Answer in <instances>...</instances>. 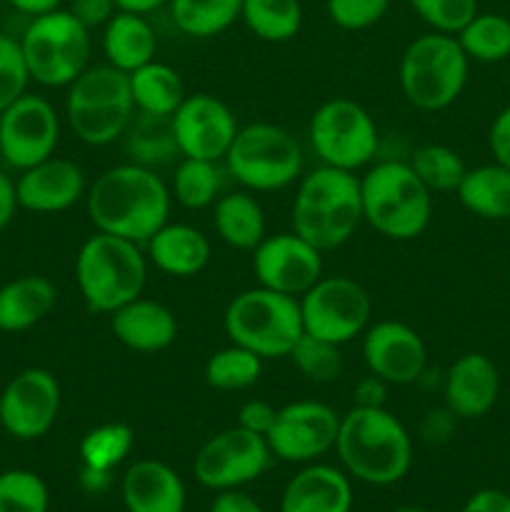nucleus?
I'll return each instance as SVG.
<instances>
[{
  "label": "nucleus",
  "mask_w": 510,
  "mask_h": 512,
  "mask_svg": "<svg viewBox=\"0 0 510 512\" xmlns=\"http://www.w3.org/2000/svg\"><path fill=\"white\" fill-rule=\"evenodd\" d=\"M60 115L48 98L25 93L0 113V155L15 170H25L55 155Z\"/></svg>",
  "instance_id": "obj_15"
},
{
  "label": "nucleus",
  "mask_w": 510,
  "mask_h": 512,
  "mask_svg": "<svg viewBox=\"0 0 510 512\" xmlns=\"http://www.w3.org/2000/svg\"><path fill=\"white\" fill-rule=\"evenodd\" d=\"M108 318L113 338L133 353H163L178 338V318L173 310L160 300L143 298V295L120 305Z\"/></svg>",
  "instance_id": "obj_22"
},
{
  "label": "nucleus",
  "mask_w": 510,
  "mask_h": 512,
  "mask_svg": "<svg viewBox=\"0 0 510 512\" xmlns=\"http://www.w3.org/2000/svg\"><path fill=\"white\" fill-rule=\"evenodd\" d=\"M298 303L305 333L335 345L360 338L373 315L368 290L345 275H323L300 295Z\"/></svg>",
  "instance_id": "obj_12"
},
{
  "label": "nucleus",
  "mask_w": 510,
  "mask_h": 512,
  "mask_svg": "<svg viewBox=\"0 0 510 512\" xmlns=\"http://www.w3.org/2000/svg\"><path fill=\"white\" fill-rule=\"evenodd\" d=\"M148 283V255L143 245L118 235H90L75 255V285L93 315H110L140 298Z\"/></svg>",
  "instance_id": "obj_4"
},
{
  "label": "nucleus",
  "mask_w": 510,
  "mask_h": 512,
  "mask_svg": "<svg viewBox=\"0 0 510 512\" xmlns=\"http://www.w3.org/2000/svg\"><path fill=\"white\" fill-rule=\"evenodd\" d=\"M263 358H258L250 350L240 348V345L230 343L225 348L215 350L208 360H205L203 378L205 383L220 393H235V390H248L263 375Z\"/></svg>",
  "instance_id": "obj_34"
},
{
  "label": "nucleus",
  "mask_w": 510,
  "mask_h": 512,
  "mask_svg": "<svg viewBox=\"0 0 510 512\" xmlns=\"http://www.w3.org/2000/svg\"><path fill=\"white\" fill-rule=\"evenodd\" d=\"M225 170L250 193H275L298 183L303 175V150L290 130L275 123H248L238 128Z\"/></svg>",
  "instance_id": "obj_9"
},
{
  "label": "nucleus",
  "mask_w": 510,
  "mask_h": 512,
  "mask_svg": "<svg viewBox=\"0 0 510 512\" xmlns=\"http://www.w3.org/2000/svg\"><path fill=\"white\" fill-rule=\"evenodd\" d=\"M335 450L350 478L368 485H393L408 475L413 440L385 408H350L340 415Z\"/></svg>",
  "instance_id": "obj_2"
},
{
  "label": "nucleus",
  "mask_w": 510,
  "mask_h": 512,
  "mask_svg": "<svg viewBox=\"0 0 510 512\" xmlns=\"http://www.w3.org/2000/svg\"><path fill=\"white\" fill-rule=\"evenodd\" d=\"M88 180L83 168L70 158H50L20 170L15 180V198L18 208L38 215H55L70 210L75 203L85 200Z\"/></svg>",
  "instance_id": "obj_20"
},
{
  "label": "nucleus",
  "mask_w": 510,
  "mask_h": 512,
  "mask_svg": "<svg viewBox=\"0 0 510 512\" xmlns=\"http://www.w3.org/2000/svg\"><path fill=\"white\" fill-rule=\"evenodd\" d=\"M243 0H168L170 18L190 38H215L240 20Z\"/></svg>",
  "instance_id": "obj_33"
},
{
  "label": "nucleus",
  "mask_w": 510,
  "mask_h": 512,
  "mask_svg": "<svg viewBox=\"0 0 510 512\" xmlns=\"http://www.w3.org/2000/svg\"><path fill=\"white\" fill-rule=\"evenodd\" d=\"M340 415L320 400H295L278 408L275 423L265 435L273 458L285 463H313L335 448Z\"/></svg>",
  "instance_id": "obj_16"
},
{
  "label": "nucleus",
  "mask_w": 510,
  "mask_h": 512,
  "mask_svg": "<svg viewBox=\"0 0 510 512\" xmlns=\"http://www.w3.org/2000/svg\"><path fill=\"white\" fill-rule=\"evenodd\" d=\"M340 348H343V345H335L330 343V340L303 333L298 343H295V348L290 350L288 358L293 360V365L300 370V375H303L305 380L318 385H328L335 383L345 370V360Z\"/></svg>",
  "instance_id": "obj_39"
},
{
  "label": "nucleus",
  "mask_w": 510,
  "mask_h": 512,
  "mask_svg": "<svg viewBox=\"0 0 510 512\" xmlns=\"http://www.w3.org/2000/svg\"><path fill=\"white\" fill-rule=\"evenodd\" d=\"M275 415H278V408H273V405L265 403V400H248V403L240 405L238 423L235 425L265 438V435L270 433V428H273Z\"/></svg>",
  "instance_id": "obj_46"
},
{
  "label": "nucleus",
  "mask_w": 510,
  "mask_h": 512,
  "mask_svg": "<svg viewBox=\"0 0 510 512\" xmlns=\"http://www.w3.org/2000/svg\"><path fill=\"white\" fill-rule=\"evenodd\" d=\"M390 512H425V510L413 508V505H405V508H395V510H390Z\"/></svg>",
  "instance_id": "obj_54"
},
{
  "label": "nucleus",
  "mask_w": 510,
  "mask_h": 512,
  "mask_svg": "<svg viewBox=\"0 0 510 512\" xmlns=\"http://www.w3.org/2000/svg\"><path fill=\"white\" fill-rule=\"evenodd\" d=\"M135 433L125 423H103L98 428L88 430L80 440V460L83 468L100 470V473H113L120 463L128 460L133 453Z\"/></svg>",
  "instance_id": "obj_37"
},
{
  "label": "nucleus",
  "mask_w": 510,
  "mask_h": 512,
  "mask_svg": "<svg viewBox=\"0 0 510 512\" xmlns=\"http://www.w3.org/2000/svg\"><path fill=\"white\" fill-rule=\"evenodd\" d=\"M68 10L93 33L95 28H105V23L118 13V5L115 0H70Z\"/></svg>",
  "instance_id": "obj_44"
},
{
  "label": "nucleus",
  "mask_w": 510,
  "mask_h": 512,
  "mask_svg": "<svg viewBox=\"0 0 510 512\" xmlns=\"http://www.w3.org/2000/svg\"><path fill=\"white\" fill-rule=\"evenodd\" d=\"M240 20L265 43H288L303 28L300 0H243Z\"/></svg>",
  "instance_id": "obj_32"
},
{
  "label": "nucleus",
  "mask_w": 510,
  "mask_h": 512,
  "mask_svg": "<svg viewBox=\"0 0 510 512\" xmlns=\"http://www.w3.org/2000/svg\"><path fill=\"white\" fill-rule=\"evenodd\" d=\"M308 138L320 165L348 173H358L373 163L380 143L373 115L350 98L325 100L315 108L310 115Z\"/></svg>",
  "instance_id": "obj_11"
},
{
  "label": "nucleus",
  "mask_w": 510,
  "mask_h": 512,
  "mask_svg": "<svg viewBox=\"0 0 510 512\" xmlns=\"http://www.w3.org/2000/svg\"><path fill=\"white\" fill-rule=\"evenodd\" d=\"M353 488L348 473L330 465H305L290 478L280 512H350Z\"/></svg>",
  "instance_id": "obj_24"
},
{
  "label": "nucleus",
  "mask_w": 510,
  "mask_h": 512,
  "mask_svg": "<svg viewBox=\"0 0 510 512\" xmlns=\"http://www.w3.org/2000/svg\"><path fill=\"white\" fill-rule=\"evenodd\" d=\"M210 512H263V508H260L248 493H243L240 488H233L220 490V493L215 495Z\"/></svg>",
  "instance_id": "obj_50"
},
{
  "label": "nucleus",
  "mask_w": 510,
  "mask_h": 512,
  "mask_svg": "<svg viewBox=\"0 0 510 512\" xmlns=\"http://www.w3.org/2000/svg\"><path fill=\"white\" fill-rule=\"evenodd\" d=\"M0 8H3V0H0Z\"/></svg>",
  "instance_id": "obj_55"
},
{
  "label": "nucleus",
  "mask_w": 510,
  "mask_h": 512,
  "mask_svg": "<svg viewBox=\"0 0 510 512\" xmlns=\"http://www.w3.org/2000/svg\"><path fill=\"white\" fill-rule=\"evenodd\" d=\"M363 223L388 240H415L433 218V193L403 160H380L360 175Z\"/></svg>",
  "instance_id": "obj_5"
},
{
  "label": "nucleus",
  "mask_w": 510,
  "mask_h": 512,
  "mask_svg": "<svg viewBox=\"0 0 510 512\" xmlns=\"http://www.w3.org/2000/svg\"><path fill=\"white\" fill-rule=\"evenodd\" d=\"M363 360L368 373L388 385H415L428 368V350L415 328L400 320H378L363 333Z\"/></svg>",
  "instance_id": "obj_19"
},
{
  "label": "nucleus",
  "mask_w": 510,
  "mask_h": 512,
  "mask_svg": "<svg viewBox=\"0 0 510 512\" xmlns=\"http://www.w3.org/2000/svg\"><path fill=\"white\" fill-rule=\"evenodd\" d=\"M223 190V173H220L215 160L198 158H180L175 168L173 183H170V195L188 210L213 208L215 200Z\"/></svg>",
  "instance_id": "obj_35"
},
{
  "label": "nucleus",
  "mask_w": 510,
  "mask_h": 512,
  "mask_svg": "<svg viewBox=\"0 0 510 512\" xmlns=\"http://www.w3.org/2000/svg\"><path fill=\"white\" fill-rule=\"evenodd\" d=\"M270 460L273 453L263 435L233 425L205 440L193 460V473L203 488L220 493L258 480L270 468Z\"/></svg>",
  "instance_id": "obj_13"
},
{
  "label": "nucleus",
  "mask_w": 510,
  "mask_h": 512,
  "mask_svg": "<svg viewBox=\"0 0 510 512\" xmlns=\"http://www.w3.org/2000/svg\"><path fill=\"white\" fill-rule=\"evenodd\" d=\"M115 5H118V10H128V13L150 15L168 5V0H115Z\"/></svg>",
  "instance_id": "obj_53"
},
{
  "label": "nucleus",
  "mask_w": 510,
  "mask_h": 512,
  "mask_svg": "<svg viewBox=\"0 0 510 512\" xmlns=\"http://www.w3.org/2000/svg\"><path fill=\"white\" fill-rule=\"evenodd\" d=\"M170 123H173L180 158L215 160V163L225 158L240 128L228 103L210 93L185 95L180 108L170 115Z\"/></svg>",
  "instance_id": "obj_17"
},
{
  "label": "nucleus",
  "mask_w": 510,
  "mask_h": 512,
  "mask_svg": "<svg viewBox=\"0 0 510 512\" xmlns=\"http://www.w3.org/2000/svg\"><path fill=\"white\" fill-rule=\"evenodd\" d=\"M455 425H458V418L445 405L438 410H428L420 420V438L428 445H443L453 438Z\"/></svg>",
  "instance_id": "obj_45"
},
{
  "label": "nucleus",
  "mask_w": 510,
  "mask_h": 512,
  "mask_svg": "<svg viewBox=\"0 0 510 512\" xmlns=\"http://www.w3.org/2000/svg\"><path fill=\"white\" fill-rule=\"evenodd\" d=\"M253 275L263 288L300 298L323 278V250L293 230L265 235L253 250Z\"/></svg>",
  "instance_id": "obj_18"
},
{
  "label": "nucleus",
  "mask_w": 510,
  "mask_h": 512,
  "mask_svg": "<svg viewBox=\"0 0 510 512\" xmlns=\"http://www.w3.org/2000/svg\"><path fill=\"white\" fill-rule=\"evenodd\" d=\"M470 60L455 35L430 33L410 40L400 58V90L413 108L445 110L460 98L468 83Z\"/></svg>",
  "instance_id": "obj_8"
},
{
  "label": "nucleus",
  "mask_w": 510,
  "mask_h": 512,
  "mask_svg": "<svg viewBox=\"0 0 510 512\" xmlns=\"http://www.w3.org/2000/svg\"><path fill=\"white\" fill-rule=\"evenodd\" d=\"M460 48L468 60L478 63H500L510 58V20L500 13H475V18L460 30Z\"/></svg>",
  "instance_id": "obj_36"
},
{
  "label": "nucleus",
  "mask_w": 510,
  "mask_h": 512,
  "mask_svg": "<svg viewBox=\"0 0 510 512\" xmlns=\"http://www.w3.org/2000/svg\"><path fill=\"white\" fill-rule=\"evenodd\" d=\"M213 228L225 245L245 253H253L268 235L265 210L250 190H233L215 200Z\"/></svg>",
  "instance_id": "obj_28"
},
{
  "label": "nucleus",
  "mask_w": 510,
  "mask_h": 512,
  "mask_svg": "<svg viewBox=\"0 0 510 512\" xmlns=\"http://www.w3.org/2000/svg\"><path fill=\"white\" fill-rule=\"evenodd\" d=\"M460 512H510V495L495 488L478 490L475 495H470Z\"/></svg>",
  "instance_id": "obj_49"
},
{
  "label": "nucleus",
  "mask_w": 510,
  "mask_h": 512,
  "mask_svg": "<svg viewBox=\"0 0 510 512\" xmlns=\"http://www.w3.org/2000/svg\"><path fill=\"white\" fill-rule=\"evenodd\" d=\"M223 330L230 343L263 360L288 358L305 333L298 298L263 285L243 290L230 300L223 313Z\"/></svg>",
  "instance_id": "obj_7"
},
{
  "label": "nucleus",
  "mask_w": 510,
  "mask_h": 512,
  "mask_svg": "<svg viewBox=\"0 0 510 512\" xmlns=\"http://www.w3.org/2000/svg\"><path fill=\"white\" fill-rule=\"evenodd\" d=\"M148 260L170 278H193L210 263V240L203 230L188 223H165L145 243Z\"/></svg>",
  "instance_id": "obj_25"
},
{
  "label": "nucleus",
  "mask_w": 510,
  "mask_h": 512,
  "mask_svg": "<svg viewBox=\"0 0 510 512\" xmlns=\"http://www.w3.org/2000/svg\"><path fill=\"white\" fill-rule=\"evenodd\" d=\"M135 115L130 78L110 63L88 65L65 95V120L80 143L105 148L120 140Z\"/></svg>",
  "instance_id": "obj_6"
},
{
  "label": "nucleus",
  "mask_w": 510,
  "mask_h": 512,
  "mask_svg": "<svg viewBox=\"0 0 510 512\" xmlns=\"http://www.w3.org/2000/svg\"><path fill=\"white\" fill-rule=\"evenodd\" d=\"M100 48H103L105 63L123 70V73H133V70L143 68L145 63L155 60L158 35H155V28L150 25L148 15L118 10L105 23L103 35H100Z\"/></svg>",
  "instance_id": "obj_27"
},
{
  "label": "nucleus",
  "mask_w": 510,
  "mask_h": 512,
  "mask_svg": "<svg viewBox=\"0 0 510 512\" xmlns=\"http://www.w3.org/2000/svg\"><path fill=\"white\" fill-rule=\"evenodd\" d=\"M58 305V288L45 275H20L0 285V333H25Z\"/></svg>",
  "instance_id": "obj_26"
},
{
  "label": "nucleus",
  "mask_w": 510,
  "mask_h": 512,
  "mask_svg": "<svg viewBox=\"0 0 510 512\" xmlns=\"http://www.w3.org/2000/svg\"><path fill=\"white\" fill-rule=\"evenodd\" d=\"M10 8L18 13L28 15V18H38V15L53 13V10L63 8V0H3Z\"/></svg>",
  "instance_id": "obj_52"
},
{
  "label": "nucleus",
  "mask_w": 510,
  "mask_h": 512,
  "mask_svg": "<svg viewBox=\"0 0 510 512\" xmlns=\"http://www.w3.org/2000/svg\"><path fill=\"white\" fill-rule=\"evenodd\" d=\"M120 140H123V148L130 158L128 163L143 165V168L155 170L158 165L180 158L170 118L135 113Z\"/></svg>",
  "instance_id": "obj_31"
},
{
  "label": "nucleus",
  "mask_w": 510,
  "mask_h": 512,
  "mask_svg": "<svg viewBox=\"0 0 510 512\" xmlns=\"http://www.w3.org/2000/svg\"><path fill=\"white\" fill-rule=\"evenodd\" d=\"M488 145L495 163H500L503 168L510 170V105H505V108L495 115L488 133Z\"/></svg>",
  "instance_id": "obj_47"
},
{
  "label": "nucleus",
  "mask_w": 510,
  "mask_h": 512,
  "mask_svg": "<svg viewBox=\"0 0 510 512\" xmlns=\"http://www.w3.org/2000/svg\"><path fill=\"white\" fill-rule=\"evenodd\" d=\"M18 40L30 80L45 88H68L90 65V30L68 8L30 18Z\"/></svg>",
  "instance_id": "obj_10"
},
{
  "label": "nucleus",
  "mask_w": 510,
  "mask_h": 512,
  "mask_svg": "<svg viewBox=\"0 0 510 512\" xmlns=\"http://www.w3.org/2000/svg\"><path fill=\"white\" fill-rule=\"evenodd\" d=\"M30 73L20 40L0 33V113L28 93Z\"/></svg>",
  "instance_id": "obj_42"
},
{
  "label": "nucleus",
  "mask_w": 510,
  "mask_h": 512,
  "mask_svg": "<svg viewBox=\"0 0 510 512\" xmlns=\"http://www.w3.org/2000/svg\"><path fill=\"white\" fill-rule=\"evenodd\" d=\"M390 385L378 375L368 373L360 378L353 388V408H385Z\"/></svg>",
  "instance_id": "obj_48"
},
{
  "label": "nucleus",
  "mask_w": 510,
  "mask_h": 512,
  "mask_svg": "<svg viewBox=\"0 0 510 512\" xmlns=\"http://www.w3.org/2000/svg\"><path fill=\"white\" fill-rule=\"evenodd\" d=\"M63 390L45 368H25L0 390V428L15 440H40L60 415Z\"/></svg>",
  "instance_id": "obj_14"
},
{
  "label": "nucleus",
  "mask_w": 510,
  "mask_h": 512,
  "mask_svg": "<svg viewBox=\"0 0 510 512\" xmlns=\"http://www.w3.org/2000/svg\"><path fill=\"white\" fill-rule=\"evenodd\" d=\"M410 168L423 180L430 193H455L465 175V163L458 150L443 143H425L410 155Z\"/></svg>",
  "instance_id": "obj_38"
},
{
  "label": "nucleus",
  "mask_w": 510,
  "mask_h": 512,
  "mask_svg": "<svg viewBox=\"0 0 510 512\" xmlns=\"http://www.w3.org/2000/svg\"><path fill=\"white\" fill-rule=\"evenodd\" d=\"M135 113L170 118L185 100V83L173 65L150 60L143 68L128 73Z\"/></svg>",
  "instance_id": "obj_30"
},
{
  "label": "nucleus",
  "mask_w": 510,
  "mask_h": 512,
  "mask_svg": "<svg viewBox=\"0 0 510 512\" xmlns=\"http://www.w3.org/2000/svg\"><path fill=\"white\" fill-rule=\"evenodd\" d=\"M173 195L155 170L120 163L103 170L85 193V210L98 233L145 245L168 223Z\"/></svg>",
  "instance_id": "obj_1"
},
{
  "label": "nucleus",
  "mask_w": 510,
  "mask_h": 512,
  "mask_svg": "<svg viewBox=\"0 0 510 512\" xmlns=\"http://www.w3.org/2000/svg\"><path fill=\"white\" fill-rule=\"evenodd\" d=\"M460 205L483 220H510V170L500 163L465 170L458 190Z\"/></svg>",
  "instance_id": "obj_29"
},
{
  "label": "nucleus",
  "mask_w": 510,
  "mask_h": 512,
  "mask_svg": "<svg viewBox=\"0 0 510 512\" xmlns=\"http://www.w3.org/2000/svg\"><path fill=\"white\" fill-rule=\"evenodd\" d=\"M48 485L30 470L0 473V512H48Z\"/></svg>",
  "instance_id": "obj_40"
},
{
  "label": "nucleus",
  "mask_w": 510,
  "mask_h": 512,
  "mask_svg": "<svg viewBox=\"0 0 510 512\" xmlns=\"http://www.w3.org/2000/svg\"><path fill=\"white\" fill-rule=\"evenodd\" d=\"M413 13L435 33L458 35L478 13V0H408Z\"/></svg>",
  "instance_id": "obj_41"
},
{
  "label": "nucleus",
  "mask_w": 510,
  "mask_h": 512,
  "mask_svg": "<svg viewBox=\"0 0 510 512\" xmlns=\"http://www.w3.org/2000/svg\"><path fill=\"white\" fill-rule=\"evenodd\" d=\"M18 210V198H15V180L0 170V233L10 225Z\"/></svg>",
  "instance_id": "obj_51"
},
{
  "label": "nucleus",
  "mask_w": 510,
  "mask_h": 512,
  "mask_svg": "<svg viewBox=\"0 0 510 512\" xmlns=\"http://www.w3.org/2000/svg\"><path fill=\"white\" fill-rule=\"evenodd\" d=\"M128 512H183L185 485L170 465L160 460H135L120 483Z\"/></svg>",
  "instance_id": "obj_23"
},
{
  "label": "nucleus",
  "mask_w": 510,
  "mask_h": 512,
  "mask_svg": "<svg viewBox=\"0 0 510 512\" xmlns=\"http://www.w3.org/2000/svg\"><path fill=\"white\" fill-rule=\"evenodd\" d=\"M390 0H325L328 20L340 30H368L385 18Z\"/></svg>",
  "instance_id": "obj_43"
},
{
  "label": "nucleus",
  "mask_w": 510,
  "mask_h": 512,
  "mask_svg": "<svg viewBox=\"0 0 510 512\" xmlns=\"http://www.w3.org/2000/svg\"><path fill=\"white\" fill-rule=\"evenodd\" d=\"M500 395V373L483 353H465L443 375V405L458 420L485 418Z\"/></svg>",
  "instance_id": "obj_21"
},
{
  "label": "nucleus",
  "mask_w": 510,
  "mask_h": 512,
  "mask_svg": "<svg viewBox=\"0 0 510 512\" xmlns=\"http://www.w3.org/2000/svg\"><path fill=\"white\" fill-rule=\"evenodd\" d=\"M290 223L293 233L323 253L348 243L363 223L358 175L330 165H318L308 175H300Z\"/></svg>",
  "instance_id": "obj_3"
}]
</instances>
